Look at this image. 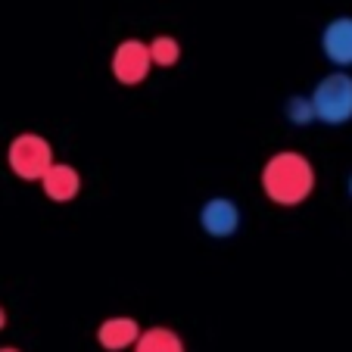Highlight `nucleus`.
<instances>
[{
    "instance_id": "ddd939ff",
    "label": "nucleus",
    "mask_w": 352,
    "mask_h": 352,
    "mask_svg": "<svg viewBox=\"0 0 352 352\" xmlns=\"http://www.w3.org/2000/svg\"><path fill=\"white\" fill-rule=\"evenodd\" d=\"M0 352H22V349H16V346H0Z\"/></svg>"
},
{
    "instance_id": "39448f33",
    "label": "nucleus",
    "mask_w": 352,
    "mask_h": 352,
    "mask_svg": "<svg viewBox=\"0 0 352 352\" xmlns=\"http://www.w3.org/2000/svg\"><path fill=\"white\" fill-rule=\"evenodd\" d=\"M240 221H243V215H240V206L231 197H209L199 206V228L215 240L234 237L240 231Z\"/></svg>"
},
{
    "instance_id": "20e7f679",
    "label": "nucleus",
    "mask_w": 352,
    "mask_h": 352,
    "mask_svg": "<svg viewBox=\"0 0 352 352\" xmlns=\"http://www.w3.org/2000/svg\"><path fill=\"white\" fill-rule=\"evenodd\" d=\"M150 69H153V60H150V44L140 38H125L116 44L113 60H109V72L119 85L125 87H138L150 78Z\"/></svg>"
},
{
    "instance_id": "7ed1b4c3",
    "label": "nucleus",
    "mask_w": 352,
    "mask_h": 352,
    "mask_svg": "<svg viewBox=\"0 0 352 352\" xmlns=\"http://www.w3.org/2000/svg\"><path fill=\"white\" fill-rule=\"evenodd\" d=\"M54 146L44 134H34V131H25V134H16L7 146V166L10 172L16 175L19 181H38L50 172L54 166Z\"/></svg>"
},
{
    "instance_id": "0eeeda50",
    "label": "nucleus",
    "mask_w": 352,
    "mask_h": 352,
    "mask_svg": "<svg viewBox=\"0 0 352 352\" xmlns=\"http://www.w3.org/2000/svg\"><path fill=\"white\" fill-rule=\"evenodd\" d=\"M140 333H144V327L138 324V318H131V315H109L97 327V343L107 352H125V349H134Z\"/></svg>"
},
{
    "instance_id": "f257e3e1",
    "label": "nucleus",
    "mask_w": 352,
    "mask_h": 352,
    "mask_svg": "<svg viewBox=\"0 0 352 352\" xmlns=\"http://www.w3.org/2000/svg\"><path fill=\"white\" fill-rule=\"evenodd\" d=\"M259 184L268 203H274V206H302L315 190V166L299 150H280L265 160Z\"/></svg>"
},
{
    "instance_id": "4468645a",
    "label": "nucleus",
    "mask_w": 352,
    "mask_h": 352,
    "mask_svg": "<svg viewBox=\"0 0 352 352\" xmlns=\"http://www.w3.org/2000/svg\"><path fill=\"white\" fill-rule=\"evenodd\" d=\"M346 190H349V197H352V172H349V181H346Z\"/></svg>"
},
{
    "instance_id": "9b49d317",
    "label": "nucleus",
    "mask_w": 352,
    "mask_h": 352,
    "mask_svg": "<svg viewBox=\"0 0 352 352\" xmlns=\"http://www.w3.org/2000/svg\"><path fill=\"white\" fill-rule=\"evenodd\" d=\"M284 116L290 119V125H296V128H309L312 122H318L315 107H312V97H302V94H296V97L287 100Z\"/></svg>"
},
{
    "instance_id": "f03ea898",
    "label": "nucleus",
    "mask_w": 352,
    "mask_h": 352,
    "mask_svg": "<svg viewBox=\"0 0 352 352\" xmlns=\"http://www.w3.org/2000/svg\"><path fill=\"white\" fill-rule=\"evenodd\" d=\"M312 107H315V116L318 122L331 128H340V125H349L352 122V75L349 72H327L318 85L312 87Z\"/></svg>"
},
{
    "instance_id": "6e6552de",
    "label": "nucleus",
    "mask_w": 352,
    "mask_h": 352,
    "mask_svg": "<svg viewBox=\"0 0 352 352\" xmlns=\"http://www.w3.org/2000/svg\"><path fill=\"white\" fill-rule=\"evenodd\" d=\"M41 190L54 203H72L81 193V172L75 166H69V162H54L50 172L41 178Z\"/></svg>"
},
{
    "instance_id": "f8f14e48",
    "label": "nucleus",
    "mask_w": 352,
    "mask_h": 352,
    "mask_svg": "<svg viewBox=\"0 0 352 352\" xmlns=\"http://www.w3.org/2000/svg\"><path fill=\"white\" fill-rule=\"evenodd\" d=\"M3 327H7V309L0 306V331H3Z\"/></svg>"
},
{
    "instance_id": "1a4fd4ad",
    "label": "nucleus",
    "mask_w": 352,
    "mask_h": 352,
    "mask_svg": "<svg viewBox=\"0 0 352 352\" xmlns=\"http://www.w3.org/2000/svg\"><path fill=\"white\" fill-rule=\"evenodd\" d=\"M131 352H187L184 349V340H181V333H175L172 327H146L144 333H140V340L134 343Z\"/></svg>"
},
{
    "instance_id": "9d476101",
    "label": "nucleus",
    "mask_w": 352,
    "mask_h": 352,
    "mask_svg": "<svg viewBox=\"0 0 352 352\" xmlns=\"http://www.w3.org/2000/svg\"><path fill=\"white\" fill-rule=\"evenodd\" d=\"M150 60L156 69H172L181 60V41L175 34H156L150 41Z\"/></svg>"
},
{
    "instance_id": "423d86ee",
    "label": "nucleus",
    "mask_w": 352,
    "mask_h": 352,
    "mask_svg": "<svg viewBox=\"0 0 352 352\" xmlns=\"http://www.w3.org/2000/svg\"><path fill=\"white\" fill-rule=\"evenodd\" d=\"M321 54L333 69H352V16H333L321 32Z\"/></svg>"
}]
</instances>
